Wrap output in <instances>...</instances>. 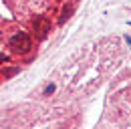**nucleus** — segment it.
<instances>
[{
  "label": "nucleus",
  "mask_w": 131,
  "mask_h": 129,
  "mask_svg": "<svg viewBox=\"0 0 131 129\" xmlns=\"http://www.w3.org/2000/svg\"><path fill=\"white\" fill-rule=\"evenodd\" d=\"M52 91H54V85H49V87H47V89H45V95H50V93H52Z\"/></svg>",
  "instance_id": "nucleus-3"
},
{
  "label": "nucleus",
  "mask_w": 131,
  "mask_h": 129,
  "mask_svg": "<svg viewBox=\"0 0 131 129\" xmlns=\"http://www.w3.org/2000/svg\"><path fill=\"white\" fill-rule=\"evenodd\" d=\"M8 47H10L12 52H20V55H24V52L30 50L32 42H30V36H28L26 32L18 30V32H14V34L8 38Z\"/></svg>",
  "instance_id": "nucleus-1"
},
{
  "label": "nucleus",
  "mask_w": 131,
  "mask_h": 129,
  "mask_svg": "<svg viewBox=\"0 0 131 129\" xmlns=\"http://www.w3.org/2000/svg\"><path fill=\"white\" fill-rule=\"evenodd\" d=\"M32 28H34V32L42 38L47 32L50 30V22L47 20V18H42V16H38V18H34L32 20Z\"/></svg>",
  "instance_id": "nucleus-2"
},
{
  "label": "nucleus",
  "mask_w": 131,
  "mask_h": 129,
  "mask_svg": "<svg viewBox=\"0 0 131 129\" xmlns=\"http://www.w3.org/2000/svg\"><path fill=\"white\" fill-rule=\"evenodd\" d=\"M6 61H8V57H6L4 52H0V63H6Z\"/></svg>",
  "instance_id": "nucleus-4"
}]
</instances>
